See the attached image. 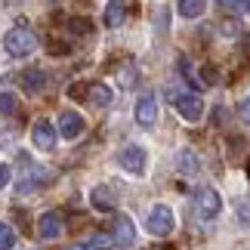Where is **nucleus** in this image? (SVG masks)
Segmentation results:
<instances>
[{
	"label": "nucleus",
	"mask_w": 250,
	"mask_h": 250,
	"mask_svg": "<svg viewBox=\"0 0 250 250\" xmlns=\"http://www.w3.org/2000/svg\"><path fill=\"white\" fill-rule=\"evenodd\" d=\"M16 247V229L9 223H0V250H13Z\"/></svg>",
	"instance_id": "nucleus-17"
},
{
	"label": "nucleus",
	"mask_w": 250,
	"mask_h": 250,
	"mask_svg": "<svg viewBox=\"0 0 250 250\" xmlns=\"http://www.w3.org/2000/svg\"><path fill=\"white\" fill-rule=\"evenodd\" d=\"M59 133L65 139H78L83 133V118L78 111H62L59 114Z\"/></svg>",
	"instance_id": "nucleus-10"
},
{
	"label": "nucleus",
	"mask_w": 250,
	"mask_h": 250,
	"mask_svg": "<svg viewBox=\"0 0 250 250\" xmlns=\"http://www.w3.org/2000/svg\"><path fill=\"white\" fill-rule=\"evenodd\" d=\"M219 210H223V198H219V191L210 188V186H201L195 191V213L204 219V223H210V219L219 216Z\"/></svg>",
	"instance_id": "nucleus-2"
},
{
	"label": "nucleus",
	"mask_w": 250,
	"mask_h": 250,
	"mask_svg": "<svg viewBox=\"0 0 250 250\" xmlns=\"http://www.w3.org/2000/svg\"><path fill=\"white\" fill-rule=\"evenodd\" d=\"M173 226H176V219H173V210L167 204H155V207H151V213L146 219V229L151 235H155V238H167L173 232Z\"/></svg>",
	"instance_id": "nucleus-3"
},
{
	"label": "nucleus",
	"mask_w": 250,
	"mask_h": 250,
	"mask_svg": "<svg viewBox=\"0 0 250 250\" xmlns=\"http://www.w3.org/2000/svg\"><path fill=\"white\" fill-rule=\"evenodd\" d=\"M238 118H241L247 127H250V99H244L241 105H238Z\"/></svg>",
	"instance_id": "nucleus-22"
},
{
	"label": "nucleus",
	"mask_w": 250,
	"mask_h": 250,
	"mask_svg": "<svg viewBox=\"0 0 250 250\" xmlns=\"http://www.w3.org/2000/svg\"><path fill=\"white\" fill-rule=\"evenodd\" d=\"M111 247H118V244H114V235L96 232V235L90 238V250H111Z\"/></svg>",
	"instance_id": "nucleus-18"
},
{
	"label": "nucleus",
	"mask_w": 250,
	"mask_h": 250,
	"mask_svg": "<svg viewBox=\"0 0 250 250\" xmlns=\"http://www.w3.org/2000/svg\"><path fill=\"white\" fill-rule=\"evenodd\" d=\"M31 142H34V148H41V151H53L56 148V130H53V124L50 121H37L34 127H31Z\"/></svg>",
	"instance_id": "nucleus-8"
},
{
	"label": "nucleus",
	"mask_w": 250,
	"mask_h": 250,
	"mask_svg": "<svg viewBox=\"0 0 250 250\" xmlns=\"http://www.w3.org/2000/svg\"><path fill=\"white\" fill-rule=\"evenodd\" d=\"M111 235H114V244L118 247H133L136 244V226H133V219L127 213H114Z\"/></svg>",
	"instance_id": "nucleus-5"
},
{
	"label": "nucleus",
	"mask_w": 250,
	"mask_h": 250,
	"mask_svg": "<svg viewBox=\"0 0 250 250\" xmlns=\"http://www.w3.org/2000/svg\"><path fill=\"white\" fill-rule=\"evenodd\" d=\"M71 96H74V99H86V102H93L96 108H108V105H111V90H108V83L71 86Z\"/></svg>",
	"instance_id": "nucleus-4"
},
{
	"label": "nucleus",
	"mask_w": 250,
	"mask_h": 250,
	"mask_svg": "<svg viewBox=\"0 0 250 250\" xmlns=\"http://www.w3.org/2000/svg\"><path fill=\"white\" fill-rule=\"evenodd\" d=\"M65 250H90V244H68Z\"/></svg>",
	"instance_id": "nucleus-25"
},
{
	"label": "nucleus",
	"mask_w": 250,
	"mask_h": 250,
	"mask_svg": "<svg viewBox=\"0 0 250 250\" xmlns=\"http://www.w3.org/2000/svg\"><path fill=\"white\" fill-rule=\"evenodd\" d=\"M176 167H179V173L191 176V173H198V158L186 148V151H179V155H176Z\"/></svg>",
	"instance_id": "nucleus-16"
},
{
	"label": "nucleus",
	"mask_w": 250,
	"mask_h": 250,
	"mask_svg": "<svg viewBox=\"0 0 250 250\" xmlns=\"http://www.w3.org/2000/svg\"><path fill=\"white\" fill-rule=\"evenodd\" d=\"M158 121V102L155 96H142L136 102V124L139 127H151V124Z\"/></svg>",
	"instance_id": "nucleus-11"
},
{
	"label": "nucleus",
	"mask_w": 250,
	"mask_h": 250,
	"mask_svg": "<svg viewBox=\"0 0 250 250\" xmlns=\"http://www.w3.org/2000/svg\"><path fill=\"white\" fill-rule=\"evenodd\" d=\"M6 182H9V167H6V164H0V188H3Z\"/></svg>",
	"instance_id": "nucleus-24"
},
{
	"label": "nucleus",
	"mask_w": 250,
	"mask_h": 250,
	"mask_svg": "<svg viewBox=\"0 0 250 250\" xmlns=\"http://www.w3.org/2000/svg\"><path fill=\"white\" fill-rule=\"evenodd\" d=\"M19 111V99L13 93H0V114H16Z\"/></svg>",
	"instance_id": "nucleus-19"
},
{
	"label": "nucleus",
	"mask_w": 250,
	"mask_h": 250,
	"mask_svg": "<svg viewBox=\"0 0 250 250\" xmlns=\"http://www.w3.org/2000/svg\"><path fill=\"white\" fill-rule=\"evenodd\" d=\"M235 213H238V223L250 229V198H241V201H238V204H235Z\"/></svg>",
	"instance_id": "nucleus-20"
},
{
	"label": "nucleus",
	"mask_w": 250,
	"mask_h": 250,
	"mask_svg": "<svg viewBox=\"0 0 250 250\" xmlns=\"http://www.w3.org/2000/svg\"><path fill=\"white\" fill-rule=\"evenodd\" d=\"M19 83H22V90L25 93H41L43 86H46V74L43 71H37V68H25L22 74H19Z\"/></svg>",
	"instance_id": "nucleus-13"
},
{
	"label": "nucleus",
	"mask_w": 250,
	"mask_h": 250,
	"mask_svg": "<svg viewBox=\"0 0 250 250\" xmlns=\"http://www.w3.org/2000/svg\"><path fill=\"white\" fill-rule=\"evenodd\" d=\"M247 173H250V167H247Z\"/></svg>",
	"instance_id": "nucleus-26"
},
{
	"label": "nucleus",
	"mask_w": 250,
	"mask_h": 250,
	"mask_svg": "<svg viewBox=\"0 0 250 250\" xmlns=\"http://www.w3.org/2000/svg\"><path fill=\"white\" fill-rule=\"evenodd\" d=\"M176 111H179V118L182 121H201L204 118V102H201V96H195V93H182V96H176Z\"/></svg>",
	"instance_id": "nucleus-7"
},
{
	"label": "nucleus",
	"mask_w": 250,
	"mask_h": 250,
	"mask_svg": "<svg viewBox=\"0 0 250 250\" xmlns=\"http://www.w3.org/2000/svg\"><path fill=\"white\" fill-rule=\"evenodd\" d=\"M118 164L127 170V173H133V176H142V173H146V148H142V146H127V148H121Z\"/></svg>",
	"instance_id": "nucleus-6"
},
{
	"label": "nucleus",
	"mask_w": 250,
	"mask_h": 250,
	"mask_svg": "<svg viewBox=\"0 0 250 250\" xmlns=\"http://www.w3.org/2000/svg\"><path fill=\"white\" fill-rule=\"evenodd\" d=\"M71 31H83V34H90V22H86V19H71Z\"/></svg>",
	"instance_id": "nucleus-23"
},
{
	"label": "nucleus",
	"mask_w": 250,
	"mask_h": 250,
	"mask_svg": "<svg viewBox=\"0 0 250 250\" xmlns=\"http://www.w3.org/2000/svg\"><path fill=\"white\" fill-rule=\"evenodd\" d=\"M176 9H179L182 19H198V16L207 9V0H179Z\"/></svg>",
	"instance_id": "nucleus-15"
},
{
	"label": "nucleus",
	"mask_w": 250,
	"mask_h": 250,
	"mask_svg": "<svg viewBox=\"0 0 250 250\" xmlns=\"http://www.w3.org/2000/svg\"><path fill=\"white\" fill-rule=\"evenodd\" d=\"M216 3L232 9V13H250V0H216Z\"/></svg>",
	"instance_id": "nucleus-21"
},
{
	"label": "nucleus",
	"mask_w": 250,
	"mask_h": 250,
	"mask_svg": "<svg viewBox=\"0 0 250 250\" xmlns=\"http://www.w3.org/2000/svg\"><path fill=\"white\" fill-rule=\"evenodd\" d=\"M37 235H41L43 241H53V238H59V235H62V216L56 213V210L43 213L41 219H37Z\"/></svg>",
	"instance_id": "nucleus-9"
},
{
	"label": "nucleus",
	"mask_w": 250,
	"mask_h": 250,
	"mask_svg": "<svg viewBox=\"0 0 250 250\" xmlns=\"http://www.w3.org/2000/svg\"><path fill=\"white\" fill-rule=\"evenodd\" d=\"M34 46H37V37H34V31H31L28 25H13V28L3 34V50H6L9 56H16V59H22V56L34 53Z\"/></svg>",
	"instance_id": "nucleus-1"
},
{
	"label": "nucleus",
	"mask_w": 250,
	"mask_h": 250,
	"mask_svg": "<svg viewBox=\"0 0 250 250\" xmlns=\"http://www.w3.org/2000/svg\"><path fill=\"white\" fill-rule=\"evenodd\" d=\"M124 19H127V6H124V0H108V6H105V25L118 28Z\"/></svg>",
	"instance_id": "nucleus-14"
},
{
	"label": "nucleus",
	"mask_w": 250,
	"mask_h": 250,
	"mask_svg": "<svg viewBox=\"0 0 250 250\" xmlns=\"http://www.w3.org/2000/svg\"><path fill=\"white\" fill-rule=\"evenodd\" d=\"M90 204L96 210H114V207H118V195H114L111 186H96L90 191Z\"/></svg>",
	"instance_id": "nucleus-12"
}]
</instances>
